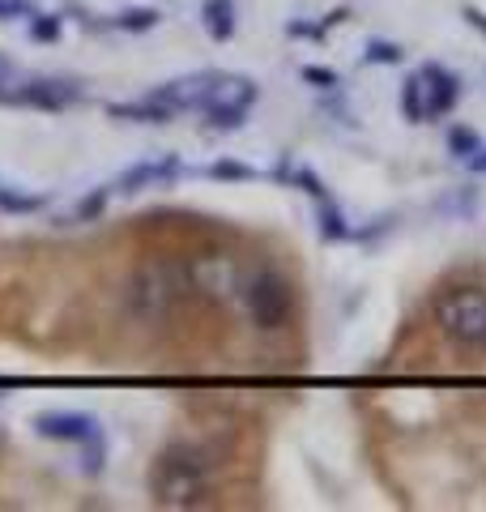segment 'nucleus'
Returning a JSON list of instances; mask_svg holds the SVG:
<instances>
[{
    "mask_svg": "<svg viewBox=\"0 0 486 512\" xmlns=\"http://www.w3.org/2000/svg\"><path fill=\"white\" fill-rule=\"evenodd\" d=\"M316 231H320L324 244H346V239H354V227L346 222V214L337 210L333 197L316 205Z\"/></svg>",
    "mask_w": 486,
    "mask_h": 512,
    "instance_id": "nucleus-14",
    "label": "nucleus"
},
{
    "mask_svg": "<svg viewBox=\"0 0 486 512\" xmlns=\"http://www.w3.org/2000/svg\"><path fill=\"white\" fill-rule=\"evenodd\" d=\"M107 197H111V188L103 184V188H94L90 197H81L77 205H73V214H69V222H94L103 210H107Z\"/></svg>",
    "mask_w": 486,
    "mask_h": 512,
    "instance_id": "nucleus-20",
    "label": "nucleus"
},
{
    "mask_svg": "<svg viewBox=\"0 0 486 512\" xmlns=\"http://www.w3.org/2000/svg\"><path fill=\"white\" fill-rule=\"evenodd\" d=\"M107 116L111 120H133V124H171L175 111L167 103H158L154 94L145 90L141 99H133V103H107Z\"/></svg>",
    "mask_w": 486,
    "mask_h": 512,
    "instance_id": "nucleus-12",
    "label": "nucleus"
},
{
    "mask_svg": "<svg viewBox=\"0 0 486 512\" xmlns=\"http://www.w3.org/2000/svg\"><path fill=\"white\" fill-rule=\"evenodd\" d=\"M47 205L43 192H26L18 184H5L0 180V214H9V218H26V214H39Z\"/></svg>",
    "mask_w": 486,
    "mask_h": 512,
    "instance_id": "nucleus-15",
    "label": "nucleus"
},
{
    "mask_svg": "<svg viewBox=\"0 0 486 512\" xmlns=\"http://www.w3.org/2000/svg\"><path fill=\"white\" fill-rule=\"evenodd\" d=\"M461 18H465V22H469V26H474V30H478V35L486 39V13H482V9H474V5H461Z\"/></svg>",
    "mask_w": 486,
    "mask_h": 512,
    "instance_id": "nucleus-27",
    "label": "nucleus"
},
{
    "mask_svg": "<svg viewBox=\"0 0 486 512\" xmlns=\"http://www.w3.org/2000/svg\"><path fill=\"white\" fill-rule=\"evenodd\" d=\"M405 52L401 43H388V39H371L367 43V64H401Z\"/></svg>",
    "mask_w": 486,
    "mask_h": 512,
    "instance_id": "nucleus-24",
    "label": "nucleus"
},
{
    "mask_svg": "<svg viewBox=\"0 0 486 512\" xmlns=\"http://www.w3.org/2000/svg\"><path fill=\"white\" fill-rule=\"evenodd\" d=\"M205 175H209V180H256V171H252V167L231 163V158H218V163H209Z\"/></svg>",
    "mask_w": 486,
    "mask_h": 512,
    "instance_id": "nucleus-23",
    "label": "nucleus"
},
{
    "mask_svg": "<svg viewBox=\"0 0 486 512\" xmlns=\"http://www.w3.org/2000/svg\"><path fill=\"white\" fill-rule=\"evenodd\" d=\"M30 39L35 43H56L60 39V18L56 13H30Z\"/></svg>",
    "mask_w": 486,
    "mask_h": 512,
    "instance_id": "nucleus-22",
    "label": "nucleus"
},
{
    "mask_svg": "<svg viewBox=\"0 0 486 512\" xmlns=\"http://www.w3.org/2000/svg\"><path fill=\"white\" fill-rule=\"evenodd\" d=\"M418 77H423V94H427V120H440L461 103V77L444 69V64L431 60L418 69Z\"/></svg>",
    "mask_w": 486,
    "mask_h": 512,
    "instance_id": "nucleus-8",
    "label": "nucleus"
},
{
    "mask_svg": "<svg viewBox=\"0 0 486 512\" xmlns=\"http://www.w3.org/2000/svg\"><path fill=\"white\" fill-rule=\"evenodd\" d=\"M478 146H482V137L474 133V128H465V124H452L448 128V154L452 158H469Z\"/></svg>",
    "mask_w": 486,
    "mask_h": 512,
    "instance_id": "nucleus-21",
    "label": "nucleus"
},
{
    "mask_svg": "<svg viewBox=\"0 0 486 512\" xmlns=\"http://www.w3.org/2000/svg\"><path fill=\"white\" fill-rule=\"evenodd\" d=\"M201 22H205L209 39L226 43L235 35V0H205V5H201Z\"/></svg>",
    "mask_w": 486,
    "mask_h": 512,
    "instance_id": "nucleus-13",
    "label": "nucleus"
},
{
    "mask_svg": "<svg viewBox=\"0 0 486 512\" xmlns=\"http://www.w3.org/2000/svg\"><path fill=\"white\" fill-rule=\"evenodd\" d=\"M435 320L448 333L452 342L465 346H486V291H448L440 303H435Z\"/></svg>",
    "mask_w": 486,
    "mask_h": 512,
    "instance_id": "nucleus-4",
    "label": "nucleus"
},
{
    "mask_svg": "<svg viewBox=\"0 0 486 512\" xmlns=\"http://www.w3.org/2000/svg\"><path fill=\"white\" fill-rule=\"evenodd\" d=\"M465 167L474 171V175H486V146H478L474 154H469V158H465Z\"/></svg>",
    "mask_w": 486,
    "mask_h": 512,
    "instance_id": "nucleus-29",
    "label": "nucleus"
},
{
    "mask_svg": "<svg viewBox=\"0 0 486 512\" xmlns=\"http://www.w3.org/2000/svg\"><path fill=\"white\" fill-rule=\"evenodd\" d=\"M158 22H162V13L150 9V5H141V9H124L111 26H116V30H128V35H145V30H154Z\"/></svg>",
    "mask_w": 486,
    "mask_h": 512,
    "instance_id": "nucleus-18",
    "label": "nucleus"
},
{
    "mask_svg": "<svg viewBox=\"0 0 486 512\" xmlns=\"http://www.w3.org/2000/svg\"><path fill=\"white\" fill-rule=\"evenodd\" d=\"M81 99V90L64 77H18V86L9 94V107H35V111H64Z\"/></svg>",
    "mask_w": 486,
    "mask_h": 512,
    "instance_id": "nucleus-5",
    "label": "nucleus"
},
{
    "mask_svg": "<svg viewBox=\"0 0 486 512\" xmlns=\"http://www.w3.org/2000/svg\"><path fill=\"white\" fill-rule=\"evenodd\" d=\"M103 466H107V440H103V431H94L90 440H81V474L99 478Z\"/></svg>",
    "mask_w": 486,
    "mask_h": 512,
    "instance_id": "nucleus-19",
    "label": "nucleus"
},
{
    "mask_svg": "<svg viewBox=\"0 0 486 512\" xmlns=\"http://www.w3.org/2000/svg\"><path fill=\"white\" fill-rule=\"evenodd\" d=\"M175 291H180V286L171 282V269L158 265V269H145V274L133 282V303H137V312L145 320H162L167 308H171Z\"/></svg>",
    "mask_w": 486,
    "mask_h": 512,
    "instance_id": "nucleus-7",
    "label": "nucleus"
},
{
    "mask_svg": "<svg viewBox=\"0 0 486 512\" xmlns=\"http://www.w3.org/2000/svg\"><path fill=\"white\" fill-rule=\"evenodd\" d=\"M94 431H103L94 414H77V410H43L35 414V436L43 440H60V444H81Z\"/></svg>",
    "mask_w": 486,
    "mask_h": 512,
    "instance_id": "nucleus-6",
    "label": "nucleus"
},
{
    "mask_svg": "<svg viewBox=\"0 0 486 512\" xmlns=\"http://www.w3.org/2000/svg\"><path fill=\"white\" fill-rule=\"evenodd\" d=\"M303 82H312L316 90H333L342 77H337L333 69H324V64H303Z\"/></svg>",
    "mask_w": 486,
    "mask_h": 512,
    "instance_id": "nucleus-25",
    "label": "nucleus"
},
{
    "mask_svg": "<svg viewBox=\"0 0 486 512\" xmlns=\"http://www.w3.org/2000/svg\"><path fill=\"white\" fill-rule=\"evenodd\" d=\"M150 491L162 508H192L201 504V495L209 491V461L201 448L192 444H171L158 457V466L150 474Z\"/></svg>",
    "mask_w": 486,
    "mask_h": 512,
    "instance_id": "nucleus-1",
    "label": "nucleus"
},
{
    "mask_svg": "<svg viewBox=\"0 0 486 512\" xmlns=\"http://www.w3.org/2000/svg\"><path fill=\"white\" fill-rule=\"evenodd\" d=\"M13 86H18V69H13V60L0 56V103H5V107H9Z\"/></svg>",
    "mask_w": 486,
    "mask_h": 512,
    "instance_id": "nucleus-26",
    "label": "nucleus"
},
{
    "mask_svg": "<svg viewBox=\"0 0 486 512\" xmlns=\"http://www.w3.org/2000/svg\"><path fill=\"white\" fill-rule=\"evenodd\" d=\"M278 180H282V184H299V188H303V192H307V197H312L316 205L333 197L329 184H324L320 175H316L312 167H303V163H286V158H282V163H278Z\"/></svg>",
    "mask_w": 486,
    "mask_h": 512,
    "instance_id": "nucleus-16",
    "label": "nucleus"
},
{
    "mask_svg": "<svg viewBox=\"0 0 486 512\" xmlns=\"http://www.w3.org/2000/svg\"><path fill=\"white\" fill-rule=\"evenodd\" d=\"M239 295H243V308H248V320L256 329H282L286 316H290V282L278 274V269H256V274L239 278Z\"/></svg>",
    "mask_w": 486,
    "mask_h": 512,
    "instance_id": "nucleus-2",
    "label": "nucleus"
},
{
    "mask_svg": "<svg viewBox=\"0 0 486 512\" xmlns=\"http://www.w3.org/2000/svg\"><path fill=\"white\" fill-rule=\"evenodd\" d=\"M214 77L218 73H192V77H175V82H162V86H154L150 94L158 103H167L175 116L180 111H201V103H205V94H209V86H214Z\"/></svg>",
    "mask_w": 486,
    "mask_h": 512,
    "instance_id": "nucleus-10",
    "label": "nucleus"
},
{
    "mask_svg": "<svg viewBox=\"0 0 486 512\" xmlns=\"http://www.w3.org/2000/svg\"><path fill=\"white\" fill-rule=\"evenodd\" d=\"M401 116L410 124H427V94H423V77L410 73L401 82Z\"/></svg>",
    "mask_w": 486,
    "mask_h": 512,
    "instance_id": "nucleus-17",
    "label": "nucleus"
},
{
    "mask_svg": "<svg viewBox=\"0 0 486 512\" xmlns=\"http://www.w3.org/2000/svg\"><path fill=\"white\" fill-rule=\"evenodd\" d=\"M188 282L197 286V291H209V295H231V291H239L235 265L222 261V256H201V261L188 269Z\"/></svg>",
    "mask_w": 486,
    "mask_h": 512,
    "instance_id": "nucleus-11",
    "label": "nucleus"
},
{
    "mask_svg": "<svg viewBox=\"0 0 486 512\" xmlns=\"http://www.w3.org/2000/svg\"><path fill=\"white\" fill-rule=\"evenodd\" d=\"M22 13H30L26 0H0V22H9V18H22Z\"/></svg>",
    "mask_w": 486,
    "mask_h": 512,
    "instance_id": "nucleus-28",
    "label": "nucleus"
},
{
    "mask_svg": "<svg viewBox=\"0 0 486 512\" xmlns=\"http://www.w3.org/2000/svg\"><path fill=\"white\" fill-rule=\"evenodd\" d=\"M261 99V86L252 82V77L243 73H218L214 86H209L201 111L209 116V128H222V133H235V128H243V120H248L252 103Z\"/></svg>",
    "mask_w": 486,
    "mask_h": 512,
    "instance_id": "nucleus-3",
    "label": "nucleus"
},
{
    "mask_svg": "<svg viewBox=\"0 0 486 512\" xmlns=\"http://www.w3.org/2000/svg\"><path fill=\"white\" fill-rule=\"evenodd\" d=\"M180 171H184V167H180V158H175V154H158V158H145V163L128 167L120 180H116V188L124 192V197H137V192H145V188L171 184Z\"/></svg>",
    "mask_w": 486,
    "mask_h": 512,
    "instance_id": "nucleus-9",
    "label": "nucleus"
}]
</instances>
